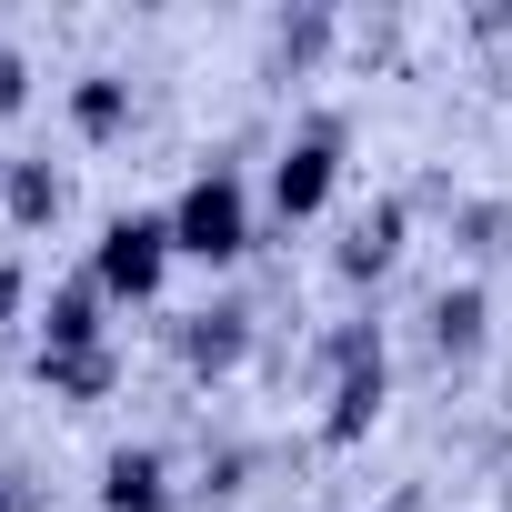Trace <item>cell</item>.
Returning a JSON list of instances; mask_svg holds the SVG:
<instances>
[{
    "instance_id": "1",
    "label": "cell",
    "mask_w": 512,
    "mask_h": 512,
    "mask_svg": "<svg viewBox=\"0 0 512 512\" xmlns=\"http://www.w3.org/2000/svg\"><path fill=\"white\" fill-rule=\"evenodd\" d=\"M251 241V211H241V181L231 171H201L171 211V251H201V262H231V251Z\"/></svg>"
},
{
    "instance_id": "2",
    "label": "cell",
    "mask_w": 512,
    "mask_h": 512,
    "mask_svg": "<svg viewBox=\"0 0 512 512\" xmlns=\"http://www.w3.org/2000/svg\"><path fill=\"white\" fill-rule=\"evenodd\" d=\"M161 262H171V221H151V211H131V221H111L101 231V292H151L161 282Z\"/></svg>"
},
{
    "instance_id": "3",
    "label": "cell",
    "mask_w": 512,
    "mask_h": 512,
    "mask_svg": "<svg viewBox=\"0 0 512 512\" xmlns=\"http://www.w3.org/2000/svg\"><path fill=\"white\" fill-rule=\"evenodd\" d=\"M322 191H332V121L302 131V141L282 151V171H272V201H282V211H322Z\"/></svg>"
},
{
    "instance_id": "4",
    "label": "cell",
    "mask_w": 512,
    "mask_h": 512,
    "mask_svg": "<svg viewBox=\"0 0 512 512\" xmlns=\"http://www.w3.org/2000/svg\"><path fill=\"white\" fill-rule=\"evenodd\" d=\"M101 502H111V512H161V502H171V492H161V452H111Z\"/></svg>"
},
{
    "instance_id": "5",
    "label": "cell",
    "mask_w": 512,
    "mask_h": 512,
    "mask_svg": "<svg viewBox=\"0 0 512 512\" xmlns=\"http://www.w3.org/2000/svg\"><path fill=\"white\" fill-rule=\"evenodd\" d=\"M392 251H402V211L382 201L372 221H352V241H342V272H382V262H392Z\"/></svg>"
},
{
    "instance_id": "6",
    "label": "cell",
    "mask_w": 512,
    "mask_h": 512,
    "mask_svg": "<svg viewBox=\"0 0 512 512\" xmlns=\"http://www.w3.org/2000/svg\"><path fill=\"white\" fill-rule=\"evenodd\" d=\"M11 211H21V221H51V211H61V181H51L41 161H21V171H11Z\"/></svg>"
},
{
    "instance_id": "7",
    "label": "cell",
    "mask_w": 512,
    "mask_h": 512,
    "mask_svg": "<svg viewBox=\"0 0 512 512\" xmlns=\"http://www.w3.org/2000/svg\"><path fill=\"white\" fill-rule=\"evenodd\" d=\"M432 322H442V352H472V342H482V292H442Z\"/></svg>"
},
{
    "instance_id": "8",
    "label": "cell",
    "mask_w": 512,
    "mask_h": 512,
    "mask_svg": "<svg viewBox=\"0 0 512 512\" xmlns=\"http://www.w3.org/2000/svg\"><path fill=\"white\" fill-rule=\"evenodd\" d=\"M241 352V312H201V332H191V362H231Z\"/></svg>"
},
{
    "instance_id": "9",
    "label": "cell",
    "mask_w": 512,
    "mask_h": 512,
    "mask_svg": "<svg viewBox=\"0 0 512 512\" xmlns=\"http://www.w3.org/2000/svg\"><path fill=\"white\" fill-rule=\"evenodd\" d=\"M81 121H91V131H111V121H121V91H111V81H91V91H81Z\"/></svg>"
},
{
    "instance_id": "10",
    "label": "cell",
    "mask_w": 512,
    "mask_h": 512,
    "mask_svg": "<svg viewBox=\"0 0 512 512\" xmlns=\"http://www.w3.org/2000/svg\"><path fill=\"white\" fill-rule=\"evenodd\" d=\"M21 91H31V71H21V61H11V51H0V111H11V101H21Z\"/></svg>"
},
{
    "instance_id": "11",
    "label": "cell",
    "mask_w": 512,
    "mask_h": 512,
    "mask_svg": "<svg viewBox=\"0 0 512 512\" xmlns=\"http://www.w3.org/2000/svg\"><path fill=\"white\" fill-rule=\"evenodd\" d=\"M0 512H31V482L21 472H0Z\"/></svg>"
}]
</instances>
